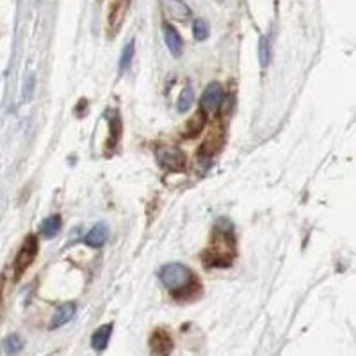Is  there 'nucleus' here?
Masks as SVG:
<instances>
[{"label": "nucleus", "mask_w": 356, "mask_h": 356, "mask_svg": "<svg viewBox=\"0 0 356 356\" xmlns=\"http://www.w3.org/2000/svg\"><path fill=\"white\" fill-rule=\"evenodd\" d=\"M237 235L235 225L227 218H220L211 232V243L202 252L201 260L205 268H228L238 257Z\"/></svg>", "instance_id": "1"}, {"label": "nucleus", "mask_w": 356, "mask_h": 356, "mask_svg": "<svg viewBox=\"0 0 356 356\" xmlns=\"http://www.w3.org/2000/svg\"><path fill=\"white\" fill-rule=\"evenodd\" d=\"M159 280L168 289L171 296L179 302H193L203 294V285L199 277L188 266L182 264H170L159 271Z\"/></svg>", "instance_id": "2"}, {"label": "nucleus", "mask_w": 356, "mask_h": 356, "mask_svg": "<svg viewBox=\"0 0 356 356\" xmlns=\"http://www.w3.org/2000/svg\"><path fill=\"white\" fill-rule=\"evenodd\" d=\"M132 0H110L108 16H106V31L110 36H115L121 31L124 24Z\"/></svg>", "instance_id": "3"}, {"label": "nucleus", "mask_w": 356, "mask_h": 356, "mask_svg": "<svg viewBox=\"0 0 356 356\" xmlns=\"http://www.w3.org/2000/svg\"><path fill=\"white\" fill-rule=\"evenodd\" d=\"M38 252H39V241L35 236H28L15 260V266H13L15 279L19 280L24 275L29 266L33 264Z\"/></svg>", "instance_id": "4"}, {"label": "nucleus", "mask_w": 356, "mask_h": 356, "mask_svg": "<svg viewBox=\"0 0 356 356\" xmlns=\"http://www.w3.org/2000/svg\"><path fill=\"white\" fill-rule=\"evenodd\" d=\"M158 163L171 171V172H181L186 167V156L182 150L175 146H163L156 152Z\"/></svg>", "instance_id": "5"}, {"label": "nucleus", "mask_w": 356, "mask_h": 356, "mask_svg": "<svg viewBox=\"0 0 356 356\" xmlns=\"http://www.w3.org/2000/svg\"><path fill=\"white\" fill-rule=\"evenodd\" d=\"M149 348L154 355H169L175 348V342L170 333L165 329H156L149 338Z\"/></svg>", "instance_id": "6"}, {"label": "nucleus", "mask_w": 356, "mask_h": 356, "mask_svg": "<svg viewBox=\"0 0 356 356\" xmlns=\"http://www.w3.org/2000/svg\"><path fill=\"white\" fill-rule=\"evenodd\" d=\"M225 92L220 83H209L202 95L201 106L204 111L216 112L224 102Z\"/></svg>", "instance_id": "7"}, {"label": "nucleus", "mask_w": 356, "mask_h": 356, "mask_svg": "<svg viewBox=\"0 0 356 356\" xmlns=\"http://www.w3.org/2000/svg\"><path fill=\"white\" fill-rule=\"evenodd\" d=\"M110 236V227L106 222H100L91 228L90 232L86 235L85 243L90 248H101L108 241Z\"/></svg>", "instance_id": "8"}, {"label": "nucleus", "mask_w": 356, "mask_h": 356, "mask_svg": "<svg viewBox=\"0 0 356 356\" xmlns=\"http://www.w3.org/2000/svg\"><path fill=\"white\" fill-rule=\"evenodd\" d=\"M207 120H209L207 112L204 111L203 108L197 110V111L188 119V121L186 122L184 136H186V138H195V137L199 136L202 131L204 129Z\"/></svg>", "instance_id": "9"}, {"label": "nucleus", "mask_w": 356, "mask_h": 356, "mask_svg": "<svg viewBox=\"0 0 356 356\" xmlns=\"http://www.w3.org/2000/svg\"><path fill=\"white\" fill-rule=\"evenodd\" d=\"M163 35H165V44L168 47L171 54L175 57L181 56L184 52V41L177 29L171 24H165L163 26Z\"/></svg>", "instance_id": "10"}, {"label": "nucleus", "mask_w": 356, "mask_h": 356, "mask_svg": "<svg viewBox=\"0 0 356 356\" xmlns=\"http://www.w3.org/2000/svg\"><path fill=\"white\" fill-rule=\"evenodd\" d=\"M112 332H113L112 323H106L97 329L96 332L93 333L92 338H91V346L93 350H96L97 352H104V350H106L110 339H111Z\"/></svg>", "instance_id": "11"}, {"label": "nucleus", "mask_w": 356, "mask_h": 356, "mask_svg": "<svg viewBox=\"0 0 356 356\" xmlns=\"http://www.w3.org/2000/svg\"><path fill=\"white\" fill-rule=\"evenodd\" d=\"M76 314V306L72 302H67V304L63 305L55 312L53 316L49 329H58L66 323L72 321Z\"/></svg>", "instance_id": "12"}, {"label": "nucleus", "mask_w": 356, "mask_h": 356, "mask_svg": "<svg viewBox=\"0 0 356 356\" xmlns=\"http://www.w3.org/2000/svg\"><path fill=\"white\" fill-rule=\"evenodd\" d=\"M108 129L110 135L108 138V148L113 149L119 143L122 135V122L119 113L116 111H110L108 115Z\"/></svg>", "instance_id": "13"}, {"label": "nucleus", "mask_w": 356, "mask_h": 356, "mask_svg": "<svg viewBox=\"0 0 356 356\" xmlns=\"http://www.w3.org/2000/svg\"><path fill=\"white\" fill-rule=\"evenodd\" d=\"M62 228V217L60 215H53L47 217L44 222H42V234L47 238H53L60 232Z\"/></svg>", "instance_id": "14"}, {"label": "nucleus", "mask_w": 356, "mask_h": 356, "mask_svg": "<svg viewBox=\"0 0 356 356\" xmlns=\"http://www.w3.org/2000/svg\"><path fill=\"white\" fill-rule=\"evenodd\" d=\"M259 62L261 67H268L271 63V43L268 36L262 35L259 40L258 47Z\"/></svg>", "instance_id": "15"}, {"label": "nucleus", "mask_w": 356, "mask_h": 356, "mask_svg": "<svg viewBox=\"0 0 356 356\" xmlns=\"http://www.w3.org/2000/svg\"><path fill=\"white\" fill-rule=\"evenodd\" d=\"M222 137L220 134H216L215 136L209 137L205 140V142L201 145L200 148V154L203 157H212L218 152L222 145Z\"/></svg>", "instance_id": "16"}, {"label": "nucleus", "mask_w": 356, "mask_h": 356, "mask_svg": "<svg viewBox=\"0 0 356 356\" xmlns=\"http://www.w3.org/2000/svg\"><path fill=\"white\" fill-rule=\"evenodd\" d=\"M193 88H192L191 86H186V88L181 91L180 96H179L178 104H177L179 112L184 113V112L188 111L192 104H193Z\"/></svg>", "instance_id": "17"}, {"label": "nucleus", "mask_w": 356, "mask_h": 356, "mask_svg": "<svg viewBox=\"0 0 356 356\" xmlns=\"http://www.w3.org/2000/svg\"><path fill=\"white\" fill-rule=\"evenodd\" d=\"M135 54V41L131 40V41L125 45L122 52L121 58H120V70L121 72H125L131 67L132 64L133 57Z\"/></svg>", "instance_id": "18"}, {"label": "nucleus", "mask_w": 356, "mask_h": 356, "mask_svg": "<svg viewBox=\"0 0 356 356\" xmlns=\"http://www.w3.org/2000/svg\"><path fill=\"white\" fill-rule=\"evenodd\" d=\"M193 34L197 41H204L209 36V28L202 19H196L193 24Z\"/></svg>", "instance_id": "19"}, {"label": "nucleus", "mask_w": 356, "mask_h": 356, "mask_svg": "<svg viewBox=\"0 0 356 356\" xmlns=\"http://www.w3.org/2000/svg\"><path fill=\"white\" fill-rule=\"evenodd\" d=\"M3 346H5L6 352L8 354L18 353L24 348L22 341L17 334H10V336L7 337Z\"/></svg>", "instance_id": "20"}]
</instances>
